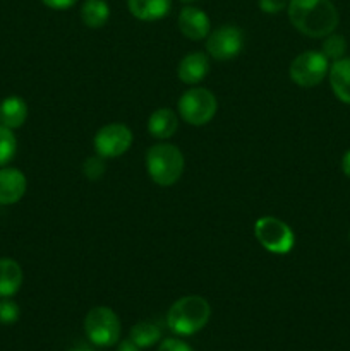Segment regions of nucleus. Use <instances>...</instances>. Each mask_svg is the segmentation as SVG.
Segmentation results:
<instances>
[{
  "label": "nucleus",
  "mask_w": 350,
  "mask_h": 351,
  "mask_svg": "<svg viewBox=\"0 0 350 351\" xmlns=\"http://www.w3.org/2000/svg\"><path fill=\"white\" fill-rule=\"evenodd\" d=\"M292 26L309 38H326L338 26V10L331 0H288Z\"/></svg>",
  "instance_id": "1"
},
{
  "label": "nucleus",
  "mask_w": 350,
  "mask_h": 351,
  "mask_svg": "<svg viewBox=\"0 0 350 351\" xmlns=\"http://www.w3.org/2000/svg\"><path fill=\"white\" fill-rule=\"evenodd\" d=\"M211 317L208 300L199 295H187L172 304L167 312V324L178 336H192L201 331Z\"/></svg>",
  "instance_id": "2"
},
{
  "label": "nucleus",
  "mask_w": 350,
  "mask_h": 351,
  "mask_svg": "<svg viewBox=\"0 0 350 351\" xmlns=\"http://www.w3.org/2000/svg\"><path fill=\"white\" fill-rule=\"evenodd\" d=\"M184 154L177 146L167 143L154 144L146 153V170L151 180L161 187H170L184 173Z\"/></svg>",
  "instance_id": "3"
},
{
  "label": "nucleus",
  "mask_w": 350,
  "mask_h": 351,
  "mask_svg": "<svg viewBox=\"0 0 350 351\" xmlns=\"http://www.w3.org/2000/svg\"><path fill=\"white\" fill-rule=\"evenodd\" d=\"M178 115L185 123L194 127L211 122L218 110L216 96L206 88H192L178 99Z\"/></svg>",
  "instance_id": "4"
},
{
  "label": "nucleus",
  "mask_w": 350,
  "mask_h": 351,
  "mask_svg": "<svg viewBox=\"0 0 350 351\" xmlns=\"http://www.w3.org/2000/svg\"><path fill=\"white\" fill-rule=\"evenodd\" d=\"M120 319L110 307H95L86 314L84 332L98 348H108L120 339Z\"/></svg>",
  "instance_id": "5"
},
{
  "label": "nucleus",
  "mask_w": 350,
  "mask_h": 351,
  "mask_svg": "<svg viewBox=\"0 0 350 351\" xmlns=\"http://www.w3.org/2000/svg\"><path fill=\"white\" fill-rule=\"evenodd\" d=\"M254 235L268 252L285 256L295 245V235L290 226L275 216H263L254 223Z\"/></svg>",
  "instance_id": "6"
},
{
  "label": "nucleus",
  "mask_w": 350,
  "mask_h": 351,
  "mask_svg": "<svg viewBox=\"0 0 350 351\" xmlns=\"http://www.w3.org/2000/svg\"><path fill=\"white\" fill-rule=\"evenodd\" d=\"M329 72V60L318 50L302 51L292 60L288 74L294 84L301 88H314L321 84Z\"/></svg>",
  "instance_id": "7"
},
{
  "label": "nucleus",
  "mask_w": 350,
  "mask_h": 351,
  "mask_svg": "<svg viewBox=\"0 0 350 351\" xmlns=\"http://www.w3.org/2000/svg\"><path fill=\"white\" fill-rule=\"evenodd\" d=\"M132 130L124 123H108L96 132L93 144L95 151L103 160L122 156L132 146Z\"/></svg>",
  "instance_id": "8"
},
{
  "label": "nucleus",
  "mask_w": 350,
  "mask_h": 351,
  "mask_svg": "<svg viewBox=\"0 0 350 351\" xmlns=\"http://www.w3.org/2000/svg\"><path fill=\"white\" fill-rule=\"evenodd\" d=\"M244 33L240 27L225 24L218 29L211 31L206 38V51L211 58L220 62L232 60L242 51Z\"/></svg>",
  "instance_id": "9"
},
{
  "label": "nucleus",
  "mask_w": 350,
  "mask_h": 351,
  "mask_svg": "<svg viewBox=\"0 0 350 351\" xmlns=\"http://www.w3.org/2000/svg\"><path fill=\"white\" fill-rule=\"evenodd\" d=\"M178 29L189 40L201 41L211 33V23L205 10L187 5L178 12Z\"/></svg>",
  "instance_id": "10"
},
{
  "label": "nucleus",
  "mask_w": 350,
  "mask_h": 351,
  "mask_svg": "<svg viewBox=\"0 0 350 351\" xmlns=\"http://www.w3.org/2000/svg\"><path fill=\"white\" fill-rule=\"evenodd\" d=\"M27 180L17 168H0V206L16 204L26 194Z\"/></svg>",
  "instance_id": "11"
},
{
  "label": "nucleus",
  "mask_w": 350,
  "mask_h": 351,
  "mask_svg": "<svg viewBox=\"0 0 350 351\" xmlns=\"http://www.w3.org/2000/svg\"><path fill=\"white\" fill-rule=\"evenodd\" d=\"M209 74V57L202 51H192L185 55L177 67V75L184 84L196 86Z\"/></svg>",
  "instance_id": "12"
},
{
  "label": "nucleus",
  "mask_w": 350,
  "mask_h": 351,
  "mask_svg": "<svg viewBox=\"0 0 350 351\" xmlns=\"http://www.w3.org/2000/svg\"><path fill=\"white\" fill-rule=\"evenodd\" d=\"M127 7L136 19L153 23L170 14L172 0H127Z\"/></svg>",
  "instance_id": "13"
},
{
  "label": "nucleus",
  "mask_w": 350,
  "mask_h": 351,
  "mask_svg": "<svg viewBox=\"0 0 350 351\" xmlns=\"http://www.w3.org/2000/svg\"><path fill=\"white\" fill-rule=\"evenodd\" d=\"M329 86L336 98L350 105V58L343 57L329 65Z\"/></svg>",
  "instance_id": "14"
},
{
  "label": "nucleus",
  "mask_w": 350,
  "mask_h": 351,
  "mask_svg": "<svg viewBox=\"0 0 350 351\" xmlns=\"http://www.w3.org/2000/svg\"><path fill=\"white\" fill-rule=\"evenodd\" d=\"M178 119L172 108H158L148 120V130L154 139H170L177 132Z\"/></svg>",
  "instance_id": "15"
},
{
  "label": "nucleus",
  "mask_w": 350,
  "mask_h": 351,
  "mask_svg": "<svg viewBox=\"0 0 350 351\" xmlns=\"http://www.w3.org/2000/svg\"><path fill=\"white\" fill-rule=\"evenodd\" d=\"M27 119V105L19 96H9L0 103V125L14 130L24 125Z\"/></svg>",
  "instance_id": "16"
},
{
  "label": "nucleus",
  "mask_w": 350,
  "mask_h": 351,
  "mask_svg": "<svg viewBox=\"0 0 350 351\" xmlns=\"http://www.w3.org/2000/svg\"><path fill=\"white\" fill-rule=\"evenodd\" d=\"M23 269L14 259H0V298H10L21 290Z\"/></svg>",
  "instance_id": "17"
},
{
  "label": "nucleus",
  "mask_w": 350,
  "mask_h": 351,
  "mask_svg": "<svg viewBox=\"0 0 350 351\" xmlns=\"http://www.w3.org/2000/svg\"><path fill=\"white\" fill-rule=\"evenodd\" d=\"M110 19V7L105 0H86L81 5V21L91 29L103 27Z\"/></svg>",
  "instance_id": "18"
},
{
  "label": "nucleus",
  "mask_w": 350,
  "mask_h": 351,
  "mask_svg": "<svg viewBox=\"0 0 350 351\" xmlns=\"http://www.w3.org/2000/svg\"><path fill=\"white\" fill-rule=\"evenodd\" d=\"M129 338L132 339L141 350L150 348V346H154L161 339V329L158 328L156 324H153V322L141 321L130 329Z\"/></svg>",
  "instance_id": "19"
},
{
  "label": "nucleus",
  "mask_w": 350,
  "mask_h": 351,
  "mask_svg": "<svg viewBox=\"0 0 350 351\" xmlns=\"http://www.w3.org/2000/svg\"><path fill=\"white\" fill-rule=\"evenodd\" d=\"M17 151V139L14 132L7 127L0 125V168L14 160Z\"/></svg>",
  "instance_id": "20"
},
{
  "label": "nucleus",
  "mask_w": 350,
  "mask_h": 351,
  "mask_svg": "<svg viewBox=\"0 0 350 351\" xmlns=\"http://www.w3.org/2000/svg\"><path fill=\"white\" fill-rule=\"evenodd\" d=\"M347 51V41L345 38L340 36V34H328L323 41V47H321V53L325 55L328 60H340L343 58Z\"/></svg>",
  "instance_id": "21"
},
{
  "label": "nucleus",
  "mask_w": 350,
  "mask_h": 351,
  "mask_svg": "<svg viewBox=\"0 0 350 351\" xmlns=\"http://www.w3.org/2000/svg\"><path fill=\"white\" fill-rule=\"evenodd\" d=\"M105 168L106 167L103 158L91 156L84 161V165H82V173H84L86 178H89V180H98V178H102L103 173H105Z\"/></svg>",
  "instance_id": "22"
},
{
  "label": "nucleus",
  "mask_w": 350,
  "mask_h": 351,
  "mask_svg": "<svg viewBox=\"0 0 350 351\" xmlns=\"http://www.w3.org/2000/svg\"><path fill=\"white\" fill-rule=\"evenodd\" d=\"M19 319V307L10 298L0 300V324H14Z\"/></svg>",
  "instance_id": "23"
},
{
  "label": "nucleus",
  "mask_w": 350,
  "mask_h": 351,
  "mask_svg": "<svg viewBox=\"0 0 350 351\" xmlns=\"http://www.w3.org/2000/svg\"><path fill=\"white\" fill-rule=\"evenodd\" d=\"M158 351H194L187 343H184L182 339L177 338H167L160 343Z\"/></svg>",
  "instance_id": "24"
},
{
  "label": "nucleus",
  "mask_w": 350,
  "mask_h": 351,
  "mask_svg": "<svg viewBox=\"0 0 350 351\" xmlns=\"http://www.w3.org/2000/svg\"><path fill=\"white\" fill-rule=\"evenodd\" d=\"M288 7V0H259V9L266 14H278Z\"/></svg>",
  "instance_id": "25"
},
{
  "label": "nucleus",
  "mask_w": 350,
  "mask_h": 351,
  "mask_svg": "<svg viewBox=\"0 0 350 351\" xmlns=\"http://www.w3.org/2000/svg\"><path fill=\"white\" fill-rule=\"evenodd\" d=\"M41 2L54 10H65V9H71V7H74L78 0H41Z\"/></svg>",
  "instance_id": "26"
},
{
  "label": "nucleus",
  "mask_w": 350,
  "mask_h": 351,
  "mask_svg": "<svg viewBox=\"0 0 350 351\" xmlns=\"http://www.w3.org/2000/svg\"><path fill=\"white\" fill-rule=\"evenodd\" d=\"M117 351H143L139 348V346L136 345V343L132 341L130 338L127 339H122V341L119 343V346H117Z\"/></svg>",
  "instance_id": "27"
},
{
  "label": "nucleus",
  "mask_w": 350,
  "mask_h": 351,
  "mask_svg": "<svg viewBox=\"0 0 350 351\" xmlns=\"http://www.w3.org/2000/svg\"><path fill=\"white\" fill-rule=\"evenodd\" d=\"M342 171L347 178H350V149L342 158Z\"/></svg>",
  "instance_id": "28"
},
{
  "label": "nucleus",
  "mask_w": 350,
  "mask_h": 351,
  "mask_svg": "<svg viewBox=\"0 0 350 351\" xmlns=\"http://www.w3.org/2000/svg\"><path fill=\"white\" fill-rule=\"evenodd\" d=\"M71 351H93L91 348H88V346L81 345V346H75V348H72Z\"/></svg>",
  "instance_id": "29"
},
{
  "label": "nucleus",
  "mask_w": 350,
  "mask_h": 351,
  "mask_svg": "<svg viewBox=\"0 0 350 351\" xmlns=\"http://www.w3.org/2000/svg\"><path fill=\"white\" fill-rule=\"evenodd\" d=\"M180 2H185V3H191V2H196V0H180Z\"/></svg>",
  "instance_id": "30"
}]
</instances>
